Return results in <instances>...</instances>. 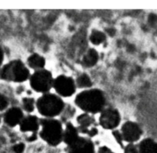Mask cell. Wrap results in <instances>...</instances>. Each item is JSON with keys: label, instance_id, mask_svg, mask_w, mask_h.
I'll use <instances>...</instances> for the list:
<instances>
[{"label": "cell", "instance_id": "6da1fadb", "mask_svg": "<svg viewBox=\"0 0 157 153\" xmlns=\"http://www.w3.org/2000/svg\"><path fill=\"white\" fill-rule=\"evenodd\" d=\"M75 104L86 113L96 114L103 111L105 104V97L99 89L84 91L76 96Z\"/></svg>", "mask_w": 157, "mask_h": 153}, {"label": "cell", "instance_id": "7a4b0ae2", "mask_svg": "<svg viewBox=\"0 0 157 153\" xmlns=\"http://www.w3.org/2000/svg\"><path fill=\"white\" fill-rule=\"evenodd\" d=\"M36 107L42 115L52 119L61 114L65 104L60 97L52 94H45L38 99Z\"/></svg>", "mask_w": 157, "mask_h": 153}, {"label": "cell", "instance_id": "3957f363", "mask_svg": "<svg viewBox=\"0 0 157 153\" xmlns=\"http://www.w3.org/2000/svg\"><path fill=\"white\" fill-rule=\"evenodd\" d=\"M42 130L40 137L52 146H56L63 139L62 124L53 119H46L41 121Z\"/></svg>", "mask_w": 157, "mask_h": 153}, {"label": "cell", "instance_id": "277c9868", "mask_svg": "<svg viewBox=\"0 0 157 153\" xmlns=\"http://www.w3.org/2000/svg\"><path fill=\"white\" fill-rule=\"evenodd\" d=\"M29 77V71L19 60L10 62L0 70V78L7 81L23 82Z\"/></svg>", "mask_w": 157, "mask_h": 153}, {"label": "cell", "instance_id": "5b68a950", "mask_svg": "<svg viewBox=\"0 0 157 153\" xmlns=\"http://www.w3.org/2000/svg\"><path fill=\"white\" fill-rule=\"evenodd\" d=\"M53 78L50 71L39 70L30 78V84L33 90L38 92L46 93L53 86Z\"/></svg>", "mask_w": 157, "mask_h": 153}, {"label": "cell", "instance_id": "8992f818", "mask_svg": "<svg viewBox=\"0 0 157 153\" xmlns=\"http://www.w3.org/2000/svg\"><path fill=\"white\" fill-rule=\"evenodd\" d=\"M56 91L63 97H70L75 91V84L72 78L65 75L57 77L53 81Z\"/></svg>", "mask_w": 157, "mask_h": 153}, {"label": "cell", "instance_id": "52a82bcc", "mask_svg": "<svg viewBox=\"0 0 157 153\" xmlns=\"http://www.w3.org/2000/svg\"><path fill=\"white\" fill-rule=\"evenodd\" d=\"M120 112L116 108H107L101 112L99 117V124L105 129H113L120 125Z\"/></svg>", "mask_w": 157, "mask_h": 153}, {"label": "cell", "instance_id": "ba28073f", "mask_svg": "<svg viewBox=\"0 0 157 153\" xmlns=\"http://www.w3.org/2000/svg\"><path fill=\"white\" fill-rule=\"evenodd\" d=\"M121 133L123 141L129 142V144H132V142H136L140 139L143 131L138 124L132 122H127L123 124Z\"/></svg>", "mask_w": 157, "mask_h": 153}, {"label": "cell", "instance_id": "9c48e42d", "mask_svg": "<svg viewBox=\"0 0 157 153\" xmlns=\"http://www.w3.org/2000/svg\"><path fill=\"white\" fill-rule=\"evenodd\" d=\"M68 153H95L93 142L89 139L79 137L78 140L67 148Z\"/></svg>", "mask_w": 157, "mask_h": 153}, {"label": "cell", "instance_id": "30bf717a", "mask_svg": "<svg viewBox=\"0 0 157 153\" xmlns=\"http://www.w3.org/2000/svg\"><path fill=\"white\" fill-rule=\"evenodd\" d=\"M23 118L22 111L19 107H13L6 112L5 116H4V122L9 126L14 127L19 125Z\"/></svg>", "mask_w": 157, "mask_h": 153}, {"label": "cell", "instance_id": "8fae6325", "mask_svg": "<svg viewBox=\"0 0 157 153\" xmlns=\"http://www.w3.org/2000/svg\"><path fill=\"white\" fill-rule=\"evenodd\" d=\"M20 130L22 131H36L39 129V122L38 118L36 116L29 115L27 117L23 118L22 122L19 124Z\"/></svg>", "mask_w": 157, "mask_h": 153}, {"label": "cell", "instance_id": "7c38bea8", "mask_svg": "<svg viewBox=\"0 0 157 153\" xmlns=\"http://www.w3.org/2000/svg\"><path fill=\"white\" fill-rule=\"evenodd\" d=\"M79 137L80 136H78V130L75 128V126L72 124L68 123L67 125H66V130H65L64 133H63V140L64 141L65 143L68 146H69V145L75 143Z\"/></svg>", "mask_w": 157, "mask_h": 153}, {"label": "cell", "instance_id": "4fadbf2b", "mask_svg": "<svg viewBox=\"0 0 157 153\" xmlns=\"http://www.w3.org/2000/svg\"><path fill=\"white\" fill-rule=\"evenodd\" d=\"M94 119L93 116L90 115L88 113L82 114L77 118V122L79 125V129L82 133L88 134L90 127L94 124Z\"/></svg>", "mask_w": 157, "mask_h": 153}, {"label": "cell", "instance_id": "5bb4252c", "mask_svg": "<svg viewBox=\"0 0 157 153\" xmlns=\"http://www.w3.org/2000/svg\"><path fill=\"white\" fill-rule=\"evenodd\" d=\"M139 153H157V143L151 139H146L139 145Z\"/></svg>", "mask_w": 157, "mask_h": 153}, {"label": "cell", "instance_id": "9a60e30c", "mask_svg": "<svg viewBox=\"0 0 157 153\" xmlns=\"http://www.w3.org/2000/svg\"><path fill=\"white\" fill-rule=\"evenodd\" d=\"M99 60L98 52L94 49H90L84 55L82 60V64L86 67H91L96 64Z\"/></svg>", "mask_w": 157, "mask_h": 153}, {"label": "cell", "instance_id": "2e32d148", "mask_svg": "<svg viewBox=\"0 0 157 153\" xmlns=\"http://www.w3.org/2000/svg\"><path fill=\"white\" fill-rule=\"evenodd\" d=\"M28 65L33 69H36L37 70H42L46 64V60L45 58L38 54H33L30 56L27 60Z\"/></svg>", "mask_w": 157, "mask_h": 153}, {"label": "cell", "instance_id": "e0dca14e", "mask_svg": "<svg viewBox=\"0 0 157 153\" xmlns=\"http://www.w3.org/2000/svg\"><path fill=\"white\" fill-rule=\"evenodd\" d=\"M90 40L91 43L94 45H99L106 40V36H105V33H102V32L99 31V30H93L90 34Z\"/></svg>", "mask_w": 157, "mask_h": 153}, {"label": "cell", "instance_id": "ac0fdd59", "mask_svg": "<svg viewBox=\"0 0 157 153\" xmlns=\"http://www.w3.org/2000/svg\"><path fill=\"white\" fill-rule=\"evenodd\" d=\"M76 84L78 87H81V88H87V87H91L93 83L87 74H82L77 78Z\"/></svg>", "mask_w": 157, "mask_h": 153}, {"label": "cell", "instance_id": "d6986e66", "mask_svg": "<svg viewBox=\"0 0 157 153\" xmlns=\"http://www.w3.org/2000/svg\"><path fill=\"white\" fill-rule=\"evenodd\" d=\"M35 100L32 98H25L22 99V106L25 111L33 112L35 109Z\"/></svg>", "mask_w": 157, "mask_h": 153}, {"label": "cell", "instance_id": "ffe728a7", "mask_svg": "<svg viewBox=\"0 0 157 153\" xmlns=\"http://www.w3.org/2000/svg\"><path fill=\"white\" fill-rule=\"evenodd\" d=\"M9 101L6 97L4 96L3 95L0 94V111H3L8 107Z\"/></svg>", "mask_w": 157, "mask_h": 153}, {"label": "cell", "instance_id": "44dd1931", "mask_svg": "<svg viewBox=\"0 0 157 153\" xmlns=\"http://www.w3.org/2000/svg\"><path fill=\"white\" fill-rule=\"evenodd\" d=\"M124 153H139V149L133 144H129L125 148Z\"/></svg>", "mask_w": 157, "mask_h": 153}, {"label": "cell", "instance_id": "7402d4cb", "mask_svg": "<svg viewBox=\"0 0 157 153\" xmlns=\"http://www.w3.org/2000/svg\"><path fill=\"white\" fill-rule=\"evenodd\" d=\"M25 144L18 143L13 147V150L15 153H23L25 151Z\"/></svg>", "mask_w": 157, "mask_h": 153}, {"label": "cell", "instance_id": "603a6c76", "mask_svg": "<svg viewBox=\"0 0 157 153\" xmlns=\"http://www.w3.org/2000/svg\"><path fill=\"white\" fill-rule=\"evenodd\" d=\"M113 136L116 139V142L120 144V145H123V135H122V133L120 131H113Z\"/></svg>", "mask_w": 157, "mask_h": 153}, {"label": "cell", "instance_id": "cb8c5ba5", "mask_svg": "<svg viewBox=\"0 0 157 153\" xmlns=\"http://www.w3.org/2000/svg\"><path fill=\"white\" fill-rule=\"evenodd\" d=\"M98 153H114L110 148H109L106 146L100 147L98 150Z\"/></svg>", "mask_w": 157, "mask_h": 153}, {"label": "cell", "instance_id": "d4e9b609", "mask_svg": "<svg viewBox=\"0 0 157 153\" xmlns=\"http://www.w3.org/2000/svg\"><path fill=\"white\" fill-rule=\"evenodd\" d=\"M3 57H4V54L3 50L1 47H0V67H1V65H2V61H3Z\"/></svg>", "mask_w": 157, "mask_h": 153}, {"label": "cell", "instance_id": "484cf974", "mask_svg": "<svg viewBox=\"0 0 157 153\" xmlns=\"http://www.w3.org/2000/svg\"><path fill=\"white\" fill-rule=\"evenodd\" d=\"M36 139V135H33L31 136V137L29 138V141H30V142H33V141H35Z\"/></svg>", "mask_w": 157, "mask_h": 153}]
</instances>
